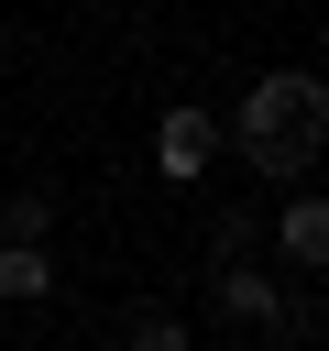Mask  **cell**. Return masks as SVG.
I'll use <instances>...</instances> for the list:
<instances>
[{"mask_svg": "<svg viewBox=\"0 0 329 351\" xmlns=\"http://www.w3.org/2000/svg\"><path fill=\"white\" fill-rule=\"evenodd\" d=\"M230 143H241V165H252V176H307V165H318V143H329V88H318L307 66L252 77V88H241V110H230Z\"/></svg>", "mask_w": 329, "mask_h": 351, "instance_id": "1", "label": "cell"}, {"mask_svg": "<svg viewBox=\"0 0 329 351\" xmlns=\"http://www.w3.org/2000/svg\"><path fill=\"white\" fill-rule=\"evenodd\" d=\"M208 154H219V121L175 99V110L154 121V176H175V186H197V176H208Z\"/></svg>", "mask_w": 329, "mask_h": 351, "instance_id": "2", "label": "cell"}, {"mask_svg": "<svg viewBox=\"0 0 329 351\" xmlns=\"http://www.w3.org/2000/svg\"><path fill=\"white\" fill-rule=\"evenodd\" d=\"M274 252L318 274V263H329V208H318V197H285V219H274Z\"/></svg>", "mask_w": 329, "mask_h": 351, "instance_id": "3", "label": "cell"}, {"mask_svg": "<svg viewBox=\"0 0 329 351\" xmlns=\"http://www.w3.org/2000/svg\"><path fill=\"white\" fill-rule=\"evenodd\" d=\"M219 318H241V329H263V318H285V296H274V274H252V263H219Z\"/></svg>", "mask_w": 329, "mask_h": 351, "instance_id": "4", "label": "cell"}, {"mask_svg": "<svg viewBox=\"0 0 329 351\" xmlns=\"http://www.w3.org/2000/svg\"><path fill=\"white\" fill-rule=\"evenodd\" d=\"M121 351H186V318L175 307H132L121 318Z\"/></svg>", "mask_w": 329, "mask_h": 351, "instance_id": "5", "label": "cell"}, {"mask_svg": "<svg viewBox=\"0 0 329 351\" xmlns=\"http://www.w3.org/2000/svg\"><path fill=\"white\" fill-rule=\"evenodd\" d=\"M44 285H55V263L22 252V241H0V307H22V296H44Z\"/></svg>", "mask_w": 329, "mask_h": 351, "instance_id": "6", "label": "cell"}, {"mask_svg": "<svg viewBox=\"0 0 329 351\" xmlns=\"http://www.w3.org/2000/svg\"><path fill=\"white\" fill-rule=\"evenodd\" d=\"M0 241H22V252H44V197H11V219H0Z\"/></svg>", "mask_w": 329, "mask_h": 351, "instance_id": "7", "label": "cell"}]
</instances>
